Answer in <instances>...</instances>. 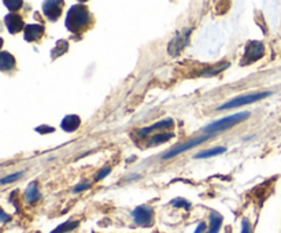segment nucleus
Here are the masks:
<instances>
[{"label":"nucleus","mask_w":281,"mask_h":233,"mask_svg":"<svg viewBox=\"0 0 281 233\" xmlns=\"http://www.w3.org/2000/svg\"><path fill=\"white\" fill-rule=\"evenodd\" d=\"M191 29L189 30H184L181 33H178L174 37V39L171 40L170 44L167 47V51H169V55L171 56H177L180 55V52H181L184 48H185V45L188 44V40H189V34H191Z\"/></svg>","instance_id":"nucleus-7"},{"label":"nucleus","mask_w":281,"mask_h":233,"mask_svg":"<svg viewBox=\"0 0 281 233\" xmlns=\"http://www.w3.org/2000/svg\"><path fill=\"white\" fill-rule=\"evenodd\" d=\"M23 173L19 172V173H15V174H10V176H6V177L1 178V181L0 183L3 184V185H6V184H10V183H14V181H17L19 178L22 177Z\"/></svg>","instance_id":"nucleus-21"},{"label":"nucleus","mask_w":281,"mask_h":233,"mask_svg":"<svg viewBox=\"0 0 281 233\" xmlns=\"http://www.w3.org/2000/svg\"><path fill=\"white\" fill-rule=\"evenodd\" d=\"M250 116H251L250 111H243V113H237V114H233V116H225L222 119H218V121H214V122L207 125L203 129V132L206 134H215L218 133V132H224V130L233 128L237 123L246 121Z\"/></svg>","instance_id":"nucleus-2"},{"label":"nucleus","mask_w":281,"mask_h":233,"mask_svg":"<svg viewBox=\"0 0 281 233\" xmlns=\"http://www.w3.org/2000/svg\"><path fill=\"white\" fill-rule=\"evenodd\" d=\"M270 95H272V92H259V94H248L243 95V96H237L235 99L229 100L225 105L220 106L217 110H229V109H236V107H240V106L255 103V102H259V100L268 98Z\"/></svg>","instance_id":"nucleus-3"},{"label":"nucleus","mask_w":281,"mask_h":233,"mask_svg":"<svg viewBox=\"0 0 281 233\" xmlns=\"http://www.w3.org/2000/svg\"><path fill=\"white\" fill-rule=\"evenodd\" d=\"M91 185H89L88 183H84V184H80V185H77L76 188H74V194H80V192H83V191H85V189H88Z\"/></svg>","instance_id":"nucleus-27"},{"label":"nucleus","mask_w":281,"mask_h":233,"mask_svg":"<svg viewBox=\"0 0 281 233\" xmlns=\"http://www.w3.org/2000/svg\"><path fill=\"white\" fill-rule=\"evenodd\" d=\"M62 6H63V3L61 0H47L43 3V12L48 19L56 21L58 18L61 17Z\"/></svg>","instance_id":"nucleus-8"},{"label":"nucleus","mask_w":281,"mask_h":233,"mask_svg":"<svg viewBox=\"0 0 281 233\" xmlns=\"http://www.w3.org/2000/svg\"><path fill=\"white\" fill-rule=\"evenodd\" d=\"M3 3H4V6H7L8 10H12V11H15L18 8H21L23 4L21 0H11V1H10V0H4Z\"/></svg>","instance_id":"nucleus-20"},{"label":"nucleus","mask_w":281,"mask_h":233,"mask_svg":"<svg viewBox=\"0 0 281 233\" xmlns=\"http://www.w3.org/2000/svg\"><path fill=\"white\" fill-rule=\"evenodd\" d=\"M110 173H111L110 167H105L103 170H100V172L98 173V176H96V180H103V178H105L106 176H109Z\"/></svg>","instance_id":"nucleus-26"},{"label":"nucleus","mask_w":281,"mask_h":233,"mask_svg":"<svg viewBox=\"0 0 281 233\" xmlns=\"http://www.w3.org/2000/svg\"><path fill=\"white\" fill-rule=\"evenodd\" d=\"M67 48H69V44H67L66 40H58V43L54 47L52 50V54H51V58L55 59V58H59L62 56L65 52H67Z\"/></svg>","instance_id":"nucleus-18"},{"label":"nucleus","mask_w":281,"mask_h":233,"mask_svg":"<svg viewBox=\"0 0 281 233\" xmlns=\"http://www.w3.org/2000/svg\"><path fill=\"white\" fill-rule=\"evenodd\" d=\"M204 229H206V224H204V222H200V224L198 225V228L195 229V232H193V233H203Z\"/></svg>","instance_id":"nucleus-29"},{"label":"nucleus","mask_w":281,"mask_h":233,"mask_svg":"<svg viewBox=\"0 0 281 233\" xmlns=\"http://www.w3.org/2000/svg\"><path fill=\"white\" fill-rule=\"evenodd\" d=\"M40 198H41V194H40L39 188H37V184L32 183L26 189V192H25V199H26L29 205H34L37 200H40Z\"/></svg>","instance_id":"nucleus-14"},{"label":"nucleus","mask_w":281,"mask_h":233,"mask_svg":"<svg viewBox=\"0 0 281 233\" xmlns=\"http://www.w3.org/2000/svg\"><path fill=\"white\" fill-rule=\"evenodd\" d=\"M0 220H1L3 224H6L7 221H10V220H11V216L6 214V211L4 210H0Z\"/></svg>","instance_id":"nucleus-28"},{"label":"nucleus","mask_w":281,"mask_h":233,"mask_svg":"<svg viewBox=\"0 0 281 233\" xmlns=\"http://www.w3.org/2000/svg\"><path fill=\"white\" fill-rule=\"evenodd\" d=\"M242 233H251V225L247 218H244L242 222Z\"/></svg>","instance_id":"nucleus-25"},{"label":"nucleus","mask_w":281,"mask_h":233,"mask_svg":"<svg viewBox=\"0 0 281 233\" xmlns=\"http://www.w3.org/2000/svg\"><path fill=\"white\" fill-rule=\"evenodd\" d=\"M55 129L51 128V126H48V125H41V126H37L36 128V132L40 134H47V133H52Z\"/></svg>","instance_id":"nucleus-24"},{"label":"nucleus","mask_w":281,"mask_h":233,"mask_svg":"<svg viewBox=\"0 0 281 233\" xmlns=\"http://www.w3.org/2000/svg\"><path fill=\"white\" fill-rule=\"evenodd\" d=\"M80 225V222L78 221H66L61 224L59 227H56L54 231H51L50 233H67V232H72L73 229H76V228Z\"/></svg>","instance_id":"nucleus-17"},{"label":"nucleus","mask_w":281,"mask_h":233,"mask_svg":"<svg viewBox=\"0 0 281 233\" xmlns=\"http://www.w3.org/2000/svg\"><path fill=\"white\" fill-rule=\"evenodd\" d=\"M265 55V45L261 41H248L244 48V55L242 58V65H250L259 61Z\"/></svg>","instance_id":"nucleus-4"},{"label":"nucleus","mask_w":281,"mask_h":233,"mask_svg":"<svg viewBox=\"0 0 281 233\" xmlns=\"http://www.w3.org/2000/svg\"><path fill=\"white\" fill-rule=\"evenodd\" d=\"M226 151L225 147H217V148H211V150H206V151H202V152H199L195 155L196 159H204V158H211V156H217V155H221V154H224Z\"/></svg>","instance_id":"nucleus-16"},{"label":"nucleus","mask_w":281,"mask_h":233,"mask_svg":"<svg viewBox=\"0 0 281 233\" xmlns=\"http://www.w3.org/2000/svg\"><path fill=\"white\" fill-rule=\"evenodd\" d=\"M89 23H91V12L88 7L84 4H76L70 7V10L67 11L66 21H65L66 29H69L73 33H77V32L85 30Z\"/></svg>","instance_id":"nucleus-1"},{"label":"nucleus","mask_w":281,"mask_h":233,"mask_svg":"<svg viewBox=\"0 0 281 233\" xmlns=\"http://www.w3.org/2000/svg\"><path fill=\"white\" fill-rule=\"evenodd\" d=\"M173 119L171 118H167V119H162L159 122L154 123V125H151V126H147V128H143L139 130L138 133L140 136H147V134L152 133L155 130H162V129H169L173 126Z\"/></svg>","instance_id":"nucleus-12"},{"label":"nucleus","mask_w":281,"mask_h":233,"mask_svg":"<svg viewBox=\"0 0 281 233\" xmlns=\"http://www.w3.org/2000/svg\"><path fill=\"white\" fill-rule=\"evenodd\" d=\"M81 125V119L78 116H66L61 122V128L67 132V133H73L76 132Z\"/></svg>","instance_id":"nucleus-11"},{"label":"nucleus","mask_w":281,"mask_h":233,"mask_svg":"<svg viewBox=\"0 0 281 233\" xmlns=\"http://www.w3.org/2000/svg\"><path fill=\"white\" fill-rule=\"evenodd\" d=\"M133 221L136 222L140 227H149L154 220V209L147 205L138 206L132 211Z\"/></svg>","instance_id":"nucleus-6"},{"label":"nucleus","mask_w":281,"mask_h":233,"mask_svg":"<svg viewBox=\"0 0 281 233\" xmlns=\"http://www.w3.org/2000/svg\"><path fill=\"white\" fill-rule=\"evenodd\" d=\"M214 134H204V136H200V137H195V139L189 140V141H187V143H184V144H180L178 147H176V148H173V150H170L169 152H166L165 155L162 156V159L163 161H167V159H170V158H173V156H177L180 155V154H182V152H185V151L191 150V148H193V147H196V145L202 144V143H204V141H207V140H210L211 137H213Z\"/></svg>","instance_id":"nucleus-5"},{"label":"nucleus","mask_w":281,"mask_h":233,"mask_svg":"<svg viewBox=\"0 0 281 233\" xmlns=\"http://www.w3.org/2000/svg\"><path fill=\"white\" fill-rule=\"evenodd\" d=\"M14 67H15V58L10 52L1 51V54H0V70L4 73L11 72V70H14Z\"/></svg>","instance_id":"nucleus-13"},{"label":"nucleus","mask_w":281,"mask_h":233,"mask_svg":"<svg viewBox=\"0 0 281 233\" xmlns=\"http://www.w3.org/2000/svg\"><path fill=\"white\" fill-rule=\"evenodd\" d=\"M174 137V133H162V134H156L154 136L152 139L149 140L148 145H158V144H162V143H166V141H169L170 139Z\"/></svg>","instance_id":"nucleus-19"},{"label":"nucleus","mask_w":281,"mask_h":233,"mask_svg":"<svg viewBox=\"0 0 281 233\" xmlns=\"http://www.w3.org/2000/svg\"><path fill=\"white\" fill-rule=\"evenodd\" d=\"M228 66H229V63H226V65H224V66L215 67V69H209V70H206V72L202 73L200 76H215V74H218V73H221L222 70H225Z\"/></svg>","instance_id":"nucleus-23"},{"label":"nucleus","mask_w":281,"mask_h":233,"mask_svg":"<svg viewBox=\"0 0 281 233\" xmlns=\"http://www.w3.org/2000/svg\"><path fill=\"white\" fill-rule=\"evenodd\" d=\"M4 23H6L7 29H8V32L11 34H15V33H19L21 30H25V23H23L22 18L19 17L18 14H8L4 17Z\"/></svg>","instance_id":"nucleus-9"},{"label":"nucleus","mask_w":281,"mask_h":233,"mask_svg":"<svg viewBox=\"0 0 281 233\" xmlns=\"http://www.w3.org/2000/svg\"><path fill=\"white\" fill-rule=\"evenodd\" d=\"M222 221L224 218L221 214L215 213V211H211L210 214V228H209V233H218L220 232L221 227H222Z\"/></svg>","instance_id":"nucleus-15"},{"label":"nucleus","mask_w":281,"mask_h":233,"mask_svg":"<svg viewBox=\"0 0 281 233\" xmlns=\"http://www.w3.org/2000/svg\"><path fill=\"white\" fill-rule=\"evenodd\" d=\"M171 206H174V207H184V209H191V203L188 202V200L182 199V198H177V199H173L170 202Z\"/></svg>","instance_id":"nucleus-22"},{"label":"nucleus","mask_w":281,"mask_h":233,"mask_svg":"<svg viewBox=\"0 0 281 233\" xmlns=\"http://www.w3.org/2000/svg\"><path fill=\"white\" fill-rule=\"evenodd\" d=\"M44 26H41L39 23H33V25H26V28L23 30V39L28 43L32 41H37L43 37L44 34Z\"/></svg>","instance_id":"nucleus-10"}]
</instances>
